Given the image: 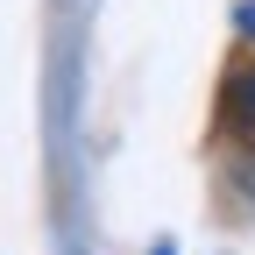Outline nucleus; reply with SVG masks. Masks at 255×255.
<instances>
[{
    "mask_svg": "<svg viewBox=\"0 0 255 255\" xmlns=\"http://www.w3.org/2000/svg\"><path fill=\"white\" fill-rule=\"evenodd\" d=\"M220 121H227V135L255 156V64H241V71L227 78V92H220Z\"/></svg>",
    "mask_w": 255,
    "mask_h": 255,
    "instance_id": "obj_1",
    "label": "nucleus"
},
{
    "mask_svg": "<svg viewBox=\"0 0 255 255\" xmlns=\"http://www.w3.org/2000/svg\"><path fill=\"white\" fill-rule=\"evenodd\" d=\"M241 28H248V36H255V0H241V14H234Z\"/></svg>",
    "mask_w": 255,
    "mask_h": 255,
    "instance_id": "obj_2",
    "label": "nucleus"
}]
</instances>
